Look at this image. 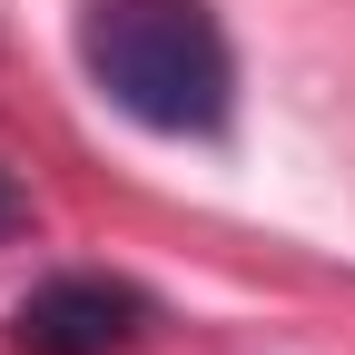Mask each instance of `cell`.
I'll return each mask as SVG.
<instances>
[{
    "instance_id": "obj_2",
    "label": "cell",
    "mask_w": 355,
    "mask_h": 355,
    "mask_svg": "<svg viewBox=\"0 0 355 355\" xmlns=\"http://www.w3.org/2000/svg\"><path fill=\"white\" fill-rule=\"evenodd\" d=\"M148 326H158V296L128 286V277H99V266L40 277L10 306V345L20 355H128Z\"/></svg>"
},
{
    "instance_id": "obj_1",
    "label": "cell",
    "mask_w": 355,
    "mask_h": 355,
    "mask_svg": "<svg viewBox=\"0 0 355 355\" xmlns=\"http://www.w3.org/2000/svg\"><path fill=\"white\" fill-rule=\"evenodd\" d=\"M89 89L148 139H227L237 50L207 0H79Z\"/></svg>"
},
{
    "instance_id": "obj_3",
    "label": "cell",
    "mask_w": 355,
    "mask_h": 355,
    "mask_svg": "<svg viewBox=\"0 0 355 355\" xmlns=\"http://www.w3.org/2000/svg\"><path fill=\"white\" fill-rule=\"evenodd\" d=\"M20 227H30V188L0 168V237H20Z\"/></svg>"
}]
</instances>
